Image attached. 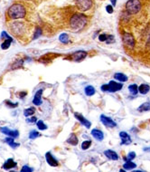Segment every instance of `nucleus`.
Segmentation results:
<instances>
[{
    "label": "nucleus",
    "instance_id": "17",
    "mask_svg": "<svg viewBox=\"0 0 150 172\" xmlns=\"http://www.w3.org/2000/svg\"><path fill=\"white\" fill-rule=\"evenodd\" d=\"M114 78L116 79V80H118V81H119V82H122V83L128 81V77H127L124 74H121V73L115 74Z\"/></svg>",
    "mask_w": 150,
    "mask_h": 172
},
{
    "label": "nucleus",
    "instance_id": "11",
    "mask_svg": "<svg viewBox=\"0 0 150 172\" xmlns=\"http://www.w3.org/2000/svg\"><path fill=\"white\" fill-rule=\"evenodd\" d=\"M74 116H75V118L78 120V121H80V122L82 123V125H84L86 128H90V125H91V123H90V121H89L87 119H85L82 114H80V113H74Z\"/></svg>",
    "mask_w": 150,
    "mask_h": 172
},
{
    "label": "nucleus",
    "instance_id": "5",
    "mask_svg": "<svg viewBox=\"0 0 150 172\" xmlns=\"http://www.w3.org/2000/svg\"><path fill=\"white\" fill-rule=\"evenodd\" d=\"M76 6L80 11H87L92 6V0H76Z\"/></svg>",
    "mask_w": 150,
    "mask_h": 172
},
{
    "label": "nucleus",
    "instance_id": "24",
    "mask_svg": "<svg viewBox=\"0 0 150 172\" xmlns=\"http://www.w3.org/2000/svg\"><path fill=\"white\" fill-rule=\"evenodd\" d=\"M129 90L130 91V93L133 94V95H136L138 91V87L136 86V84H131L129 86Z\"/></svg>",
    "mask_w": 150,
    "mask_h": 172
},
{
    "label": "nucleus",
    "instance_id": "34",
    "mask_svg": "<svg viewBox=\"0 0 150 172\" xmlns=\"http://www.w3.org/2000/svg\"><path fill=\"white\" fill-rule=\"evenodd\" d=\"M21 171L22 172H31V171H33V168L28 167V166H24L23 168L21 169Z\"/></svg>",
    "mask_w": 150,
    "mask_h": 172
},
{
    "label": "nucleus",
    "instance_id": "7",
    "mask_svg": "<svg viewBox=\"0 0 150 172\" xmlns=\"http://www.w3.org/2000/svg\"><path fill=\"white\" fill-rule=\"evenodd\" d=\"M87 56V53L84 52V51H78V52H75L74 54H73L70 58L73 61H76V62H79V61H82L83 60L85 57Z\"/></svg>",
    "mask_w": 150,
    "mask_h": 172
},
{
    "label": "nucleus",
    "instance_id": "25",
    "mask_svg": "<svg viewBox=\"0 0 150 172\" xmlns=\"http://www.w3.org/2000/svg\"><path fill=\"white\" fill-rule=\"evenodd\" d=\"M13 39H6L2 44H1V48L3 50H6L10 47V44H11V42H12Z\"/></svg>",
    "mask_w": 150,
    "mask_h": 172
},
{
    "label": "nucleus",
    "instance_id": "8",
    "mask_svg": "<svg viewBox=\"0 0 150 172\" xmlns=\"http://www.w3.org/2000/svg\"><path fill=\"white\" fill-rule=\"evenodd\" d=\"M100 121L105 126H107V127H109V128H114V127H116V126H117L116 122L113 121L110 118H109V117H107L105 115H101L100 116Z\"/></svg>",
    "mask_w": 150,
    "mask_h": 172
},
{
    "label": "nucleus",
    "instance_id": "40",
    "mask_svg": "<svg viewBox=\"0 0 150 172\" xmlns=\"http://www.w3.org/2000/svg\"><path fill=\"white\" fill-rule=\"evenodd\" d=\"M20 97L21 98H23V97H24V96H26V93H20Z\"/></svg>",
    "mask_w": 150,
    "mask_h": 172
},
{
    "label": "nucleus",
    "instance_id": "22",
    "mask_svg": "<svg viewBox=\"0 0 150 172\" xmlns=\"http://www.w3.org/2000/svg\"><path fill=\"white\" fill-rule=\"evenodd\" d=\"M85 93L86 95L88 96H92L94 93H95V89L93 86H91V85H89L85 88Z\"/></svg>",
    "mask_w": 150,
    "mask_h": 172
},
{
    "label": "nucleus",
    "instance_id": "28",
    "mask_svg": "<svg viewBox=\"0 0 150 172\" xmlns=\"http://www.w3.org/2000/svg\"><path fill=\"white\" fill-rule=\"evenodd\" d=\"M36 125H37V128H38L39 130H41V131H44V130L47 129V126H46V125L43 123V121H37Z\"/></svg>",
    "mask_w": 150,
    "mask_h": 172
},
{
    "label": "nucleus",
    "instance_id": "2",
    "mask_svg": "<svg viewBox=\"0 0 150 172\" xmlns=\"http://www.w3.org/2000/svg\"><path fill=\"white\" fill-rule=\"evenodd\" d=\"M26 15V7L23 6L22 4H14L12 5L8 11H7V16L11 19H20L24 18Z\"/></svg>",
    "mask_w": 150,
    "mask_h": 172
},
{
    "label": "nucleus",
    "instance_id": "18",
    "mask_svg": "<svg viewBox=\"0 0 150 172\" xmlns=\"http://www.w3.org/2000/svg\"><path fill=\"white\" fill-rule=\"evenodd\" d=\"M150 90V87L148 84H141L139 87H138V91L141 94H146Z\"/></svg>",
    "mask_w": 150,
    "mask_h": 172
},
{
    "label": "nucleus",
    "instance_id": "15",
    "mask_svg": "<svg viewBox=\"0 0 150 172\" xmlns=\"http://www.w3.org/2000/svg\"><path fill=\"white\" fill-rule=\"evenodd\" d=\"M91 135L93 136L96 140H98V141H102L103 140V138H104V135H103V132L101 131H100V130H96V129H94V130H92L91 131Z\"/></svg>",
    "mask_w": 150,
    "mask_h": 172
},
{
    "label": "nucleus",
    "instance_id": "21",
    "mask_svg": "<svg viewBox=\"0 0 150 172\" xmlns=\"http://www.w3.org/2000/svg\"><path fill=\"white\" fill-rule=\"evenodd\" d=\"M138 111H150V101L144 102L142 105L139 106V108H138Z\"/></svg>",
    "mask_w": 150,
    "mask_h": 172
},
{
    "label": "nucleus",
    "instance_id": "29",
    "mask_svg": "<svg viewBox=\"0 0 150 172\" xmlns=\"http://www.w3.org/2000/svg\"><path fill=\"white\" fill-rule=\"evenodd\" d=\"M37 137H40V133H39V132H37V131H31V132H30V134H29V139H31V140L36 139Z\"/></svg>",
    "mask_w": 150,
    "mask_h": 172
},
{
    "label": "nucleus",
    "instance_id": "39",
    "mask_svg": "<svg viewBox=\"0 0 150 172\" xmlns=\"http://www.w3.org/2000/svg\"><path fill=\"white\" fill-rule=\"evenodd\" d=\"M110 1H111V4H112L113 6H116V4H117V0H110Z\"/></svg>",
    "mask_w": 150,
    "mask_h": 172
},
{
    "label": "nucleus",
    "instance_id": "19",
    "mask_svg": "<svg viewBox=\"0 0 150 172\" xmlns=\"http://www.w3.org/2000/svg\"><path fill=\"white\" fill-rule=\"evenodd\" d=\"M67 142L69 144H71L73 146H75L78 144V139H77V137L75 134H71L70 137H69V139L67 140Z\"/></svg>",
    "mask_w": 150,
    "mask_h": 172
},
{
    "label": "nucleus",
    "instance_id": "12",
    "mask_svg": "<svg viewBox=\"0 0 150 172\" xmlns=\"http://www.w3.org/2000/svg\"><path fill=\"white\" fill-rule=\"evenodd\" d=\"M119 137H120V139H121V144L122 145H129L131 143V139H130V137L129 135L125 132V131H121L119 133Z\"/></svg>",
    "mask_w": 150,
    "mask_h": 172
},
{
    "label": "nucleus",
    "instance_id": "37",
    "mask_svg": "<svg viewBox=\"0 0 150 172\" xmlns=\"http://www.w3.org/2000/svg\"><path fill=\"white\" fill-rule=\"evenodd\" d=\"M1 36H2V38H6V39H12V38H11V37L8 36V34H7L6 32H2Z\"/></svg>",
    "mask_w": 150,
    "mask_h": 172
},
{
    "label": "nucleus",
    "instance_id": "36",
    "mask_svg": "<svg viewBox=\"0 0 150 172\" xmlns=\"http://www.w3.org/2000/svg\"><path fill=\"white\" fill-rule=\"evenodd\" d=\"M6 104H7L9 107H11V108H15V107H16V106L18 105V103H15V104H13L12 101H6Z\"/></svg>",
    "mask_w": 150,
    "mask_h": 172
},
{
    "label": "nucleus",
    "instance_id": "10",
    "mask_svg": "<svg viewBox=\"0 0 150 172\" xmlns=\"http://www.w3.org/2000/svg\"><path fill=\"white\" fill-rule=\"evenodd\" d=\"M0 131H1L4 134L9 136V137H12V138H17L19 136V132L18 131H12L10 130L6 127H4V128H1L0 129Z\"/></svg>",
    "mask_w": 150,
    "mask_h": 172
},
{
    "label": "nucleus",
    "instance_id": "30",
    "mask_svg": "<svg viewBox=\"0 0 150 172\" xmlns=\"http://www.w3.org/2000/svg\"><path fill=\"white\" fill-rule=\"evenodd\" d=\"M90 145H91L90 141H85L82 143V150H88V148L90 147Z\"/></svg>",
    "mask_w": 150,
    "mask_h": 172
},
{
    "label": "nucleus",
    "instance_id": "38",
    "mask_svg": "<svg viewBox=\"0 0 150 172\" xmlns=\"http://www.w3.org/2000/svg\"><path fill=\"white\" fill-rule=\"evenodd\" d=\"M26 121H27V122H36V117H33V118H31V119H28Z\"/></svg>",
    "mask_w": 150,
    "mask_h": 172
},
{
    "label": "nucleus",
    "instance_id": "9",
    "mask_svg": "<svg viewBox=\"0 0 150 172\" xmlns=\"http://www.w3.org/2000/svg\"><path fill=\"white\" fill-rule=\"evenodd\" d=\"M45 158H46V161L47 163L52 166V167H57L59 165L58 161H57V159L51 154V152H47L45 154Z\"/></svg>",
    "mask_w": 150,
    "mask_h": 172
},
{
    "label": "nucleus",
    "instance_id": "14",
    "mask_svg": "<svg viewBox=\"0 0 150 172\" xmlns=\"http://www.w3.org/2000/svg\"><path fill=\"white\" fill-rule=\"evenodd\" d=\"M16 165H17V163L16 162V161H14V159H12V158H8L6 161L4 163V165H3V168L4 169H11V168H16Z\"/></svg>",
    "mask_w": 150,
    "mask_h": 172
},
{
    "label": "nucleus",
    "instance_id": "35",
    "mask_svg": "<svg viewBox=\"0 0 150 172\" xmlns=\"http://www.w3.org/2000/svg\"><path fill=\"white\" fill-rule=\"evenodd\" d=\"M106 10H107V12L109 14H112L113 13V6H111V5L107 6H106Z\"/></svg>",
    "mask_w": 150,
    "mask_h": 172
},
{
    "label": "nucleus",
    "instance_id": "23",
    "mask_svg": "<svg viewBox=\"0 0 150 172\" xmlns=\"http://www.w3.org/2000/svg\"><path fill=\"white\" fill-rule=\"evenodd\" d=\"M123 168H124L125 169H133V168H136V165L135 163L131 162L130 160H128V161H127V162L124 164Z\"/></svg>",
    "mask_w": 150,
    "mask_h": 172
},
{
    "label": "nucleus",
    "instance_id": "13",
    "mask_svg": "<svg viewBox=\"0 0 150 172\" xmlns=\"http://www.w3.org/2000/svg\"><path fill=\"white\" fill-rule=\"evenodd\" d=\"M42 94H43V90H39L36 91L34 98L33 100V103L34 105H41L42 104Z\"/></svg>",
    "mask_w": 150,
    "mask_h": 172
},
{
    "label": "nucleus",
    "instance_id": "41",
    "mask_svg": "<svg viewBox=\"0 0 150 172\" xmlns=\"http://www.w3.org/2000/svg\"><path fill=\"white\" fill-rule=\"evenodd\" d=\"M148 45L150 46V38H149V40H148Z\"/></svg>",
    "mask_w": 150,
    "mask_h": 172
},
{
    "label": "nucleus",
    "instance_id": "31",
    "mask_svg": "<svg viewBox=\"0 0 150 172\" xmlns=\"http://www.w3.org/2000/svg\"><path fill=\"white\" fill-rule=\"evenodd\" d=\"M41 34H42V30H41V28L37 27V28H36V33H34V34H33V39L38 38V37L41 36Z\"/></svg>",
    "mask_w": 150,
    "mask_h": 172
},
{
    "label": "nucleus",
    "instance_id": "26",
    "mask_svg": "<svg viewBox=\"0 0 150 172\" xmlns=\"http://www.w3.org/2000/svg\"><path fill=\"white\" fill-rule=\"evenodd\" d=\"M59 40L63 43V44H68L69 42V36L67 34H62L59 36Z\"/></svg>",
    "mask_w": 150,
    "mask_h": 172
},
{
    "label": "nucleus",
    "instance_id": "27",
    "mask_svg": "<svg viewBox=\"0 0 150 172\" xmlns=\"http://www.w3.org/2000/svg\"><path fill=\"white\" fill-rule=\"evenodd\" d=\"M34 111H36V109L32 107V108H28V109L25 110L24 114H25L26 117H29V116H32L33 115V114L34 113Z\"/></svg>",
    "mask_w": 150,
    "mask_h": 172
},
{
    "label": "nucleus",
    "instance_id": "1",
    "mask_svg": "<svg viewBox=\"0 0 150 172\" xmlns=\"http://www.w3.org/2000/svg\"><path fill=\"white\" fill-rule=\"evenodd\" d=\"M88 23V18L82 14H75L70 20V26L73 31L82 30Z\"/></svg>",
    "mask_w": 150,
    "mask_h": 172
},
{
    "label": "nucleus",
    "instance_id": "33",
    "mask_svg": "<svg viewBox=\"0 0 150 172\" xmlns=\"http://www.w3.org/2000/svg\"><path fill=\"white\" fill-rule=\"evenodd\" d=\"M107 39H108V36H107V34H100V36H99V40L101 41V42H104V41L106 42Z\"/></svg>",
    "mask_w": 150,
    "mask_h": 172
},
{
    "label": "nucleus",
    "instance_id": "6",
    "mask_svg": "<svg viewBox=\"0 0 150 172\" xmlns=\"http://www.w3.org/2000/svg\"><path fill=\"white\" fill-rule=\"evenodd\" d=\"M123 42H124L126 46L130 48V49L135 46V40H134V37H133V36L131 34H128V33L124 34Z\"/></svg>",
    "mask_w": 150,
    "mask_h": 172
},
{
    "label": "nucleus",
    "instance_id": "16",
    "mask_svg": "<svg viewBox=\"0 0 150 172\" xmlns=\"http://www.w3.org/2000/svg\"><path fill=\"white\" fill-rule=\"evenodd\" d=\"M104 154H105V156H106L108 158H109V159H111V160H117V159L119 158L118 154H117L116 152H115V151H111V150L106 151L104 152Z\"/></svg>",
    "mask_w": 150,
    "mask_h": 172
},
{
    "label": "nucleus",
    "instance_id": "20",
    "mask_svg": "<svg viewBox=\"0 0 150 172\" xmlns=\"http://www.w3.org/2000/svg\"><path fill=\"white\" fill-rule=\"evenodd\" d=\"M14 140H15V138L8 137V138H6V142L9 146L12 147V148H16V147L19 146V143H16Z\"/></svg>",
    "mask_w": 150,
    "mask_h": 172
},
{
    "label": "nucleus",
    "instance_id": "32",
    "mask_svg": "<svg viewBox=\"0 0 150 172\" xmlns=\"http://www.w3.org/2000/svg\"><path fill=\"white\" fill-rule=\"evenodd\" d=\"M135 158H136V153L135 152H130V153H129L128 157L125 158V159H127V161H128V160H132Z\"/></svg>",
    "mask_w": 150,
    "mask_h": 172
},
{
    "label": "nucleus",
    "instance_id": "3",
    "mask_svg": "<svg viewBox=\"0 0 150 172\" xmlns=\"http://www.w3.org/2000/svg\"><path fill=\"white\" fill-rule=\"evenodd\" d=\"M141 9V3L139 0H129L126 3V10L129 15H136Z\"/></svg>",
    "mask_w": 150,
    "mask_h": 172
},
{
    "label": "nucleus",
    "instance_id": "4",
    "mask_svg": "<svg viewBox=\"0 0 150 172\" xmlns=\"http://www.w3.org/2000/svg\"><path fill=\"white\" fill-rule=\"evenodd\" d=\"M123 87L122 84H119L115 81H110L108 84H104L101 86V91H109V93H115V91H120Z\"/></svg>",
    "mask_w": 150,
    "mask_h": 172
}]
</instances>
